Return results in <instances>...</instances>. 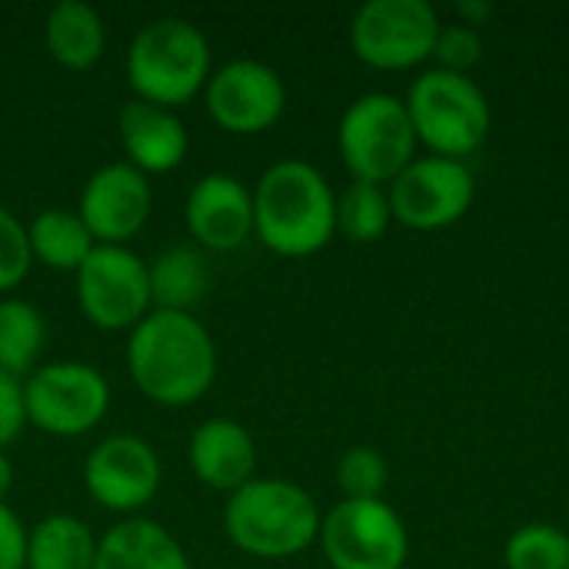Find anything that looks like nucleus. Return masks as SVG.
<instances>
[{"label":"nucleus","mask_w":569,"mask_h":569,"mask_svg":"<svg viewBox=\"0 0 569 569\" xmlns=\"http://www.w3.org/2000/svg\"><path fill=\"white\" fill-rule=\"evenodd\" d=\"M127 373L147 400L180 410L213 387L217 343L193 313L150 310L130 330Z\"/></svg>","instance_id":"nucleus-1"},{"label":"nucleus","mask_w":569,"mask_h":569,"mask_svg":"<svg viewBox=\"0 0 569 569\" xmlns=\"http://www.w3.org/2000/svg\"><path fill=\"white\" fill-rule=\"evenodd\" d=\"M253 233L277 257H313L337 233V197L307 160H277L253 187Z\"/></svg>","instance_id":"nucleus-2"},{"label":"nucleus","mask_w":569,"mask_h":569,"mask_svg":"<svg viewBox=\"0 0 569 569\" xmlns=\"http://www.w3.org/2000/svg\"><path fill=\"white\" fill-rule=\"evenodd\" d=\"M320 520L313 497L280 477H253L223 507L227 540L257 560H290L310 550L320 537Z\"/></svg>","instance_id":"nucleus-3"},{"label":"nucleus","mask_w":569,"mask_h":569,"mask_svg":"<svg viewBox=\"0 0 569 569\" xmlns=\"http://www.w3.org/2000/svg\"><path fill=\"white\" fill-rule=\"evenodd\" d=\"M123 67L137 100L173 110L207 87L213 53L197 23L183 17H160L137 30Z\"/></svg>","instance_id":"nucleus-4"},{"label":"nucleus","mask_w":569,"mask_h":569,"mask_svg":"<svg viewBox=\"0 0 569 569\" xmlns=\"http://www.w3.org/2000/svg\"><path fill=\"white\" fill-rule=\"evenodd\" d=\"M403 103L417 130V140L427 143L433 157L463 163L490 137V103L483 90L463 73L433 67L410 83Z\"/></svg>","instance_id":"nucleus-5"},{"label":"nucleus","mask_w":569,"mask_h":569,"mask_svg":"<svg viewBox=\"0 0 569 569\" xmlns=\"http://www.w3.org/2000/svg\"><path fill=\"white\" fill-rule=\"evenodd\" d=\"M417 143L407 103L393 93L357 97L337 127L343 167L360 183L390 187L417 160Z\"/></svg>","instance_id":"nucleus-6"},{"label":"nucleus","mask_w":569,"mask_h":569,"mask_svg":"<svg viewBox=\"0 0 569 569\" xmlns=\"http://www.w3.org/2000/svg\"><path fill=\"white\" fill-rule=\"evenodd\" d=\"M27 423L47 437L73 440L97 430L110 410L107 377L80 360H53L23 380Z\"/></svg>","instance_id":"nucleus-7"},{"label":"nucleus","mask_w":569,"mask_h":569,"mask_svg":"<svg viewBox=\"0 0 569 569\" xmlns=\"http://www.w3.org/2000/svg\"><path fill=\"white\" fill-rule=\"evenodd\" d=\"M333 569H403L410 537L387 500H340L317 537Z\"/></svg>","instance_id":"nucleus-8"},{"label":"nucleus","mask_w":569,"mask_h":569,"mask_svg":"<svg viewBox=\"0 0 569 569\" xmlns=\"http://www.w3.org/2000/svg\"><path fill=\"white\" fill-rule=\"evenodd\" d=\"M440 17L427 0H370L350 20V47L373 70H410L433 57Z\"/></svg>","instance_id":"nucleus-9"},{"label":"nucleus","mask_w":569,"mask_h":569,"mask_svg":"<svg viewBox=\"0 0 569 569\" xmlns=\"http://www.w3.org/2000/svg\"><path fill=\"white\" fill-rule=\"evenodd\" d=\"M77 303L97 330H133L153 310L147 263L130 247L97 243L77 270Z\"/></svg>","instance_id":"nucleus-10"},{"label":"nucleus","mask_w":569,"mask_h":569,"mask_svg":"<svg viewBox=\"0 0 569 569\" xmlns=\"http://www.w3.org/2000/svg\"><path fill=\"white\" fill-rule=\"evenodd\" d=\"M393 220L410 230H443L467 217L477 197V180L467 163L447 157H417L390 187Z\"/></svg>","instance_id":"nucleus-11"},{"label":"nucleus","mask_w":569,"mask_h":569,"mask_svg":"<svg viewBox=\"0 0 569 569\" xmlns=\"http://www.w3.org/2000/svg\"><path fill=\"white\" fill-rule=\"evenodd\" d=\"M163 483L157 450L133 433H110L83 460V487L90 500L110 513L137 517L153 503Z\"/></svg>","instance_id":"nucleus-12"},{"label":"nucleus","mask_w":569,"mask_h":569,"mask_svg":"<svg viewBox=\"0 0 569 569\" xmlns=\"http://www.w3.org/2000/svg\"><path fill=\"white\" fill-rule=\"evenodd\" d=\"M203 103L210 120L227 133H263L287 110L283 77L263 60H227L217 67L203 87Z\"/></svg>","instance_id":"nucleus-13"},{"label":"nucleus","mask_w":569,"mask_h":569,"mask_svg":"<svg viewBox=\"0 0 569 569\" xmlns=\"http://www.w3.org/2000/svg\"><path fill=\"white\" fill-rule=\"evenodd\" d=\"M153 210V190L150 180L133 170L127 160L107 163L90 173V180L80 190L77 217L87 223L90 237L100 247H127Z\"/></svg>","instance_id":"nucleus-14"},{"label":"nucleus","mask_w":569,"mask_h":569,"mask_svg":"<svg viewBox=\"0 0 569 569\" xmlns=\"http://www.w3.org/2000/svg\"><path fill=\"white\" fill-rule=\"evenodd\" d=\"M183 220L203 250L230 253L253 233V190L233 173H207L190 187Z\"/></svg>","instance_id":"nucleus-15"},{"label":"nucleus","mask_w":569,"mask_h":569,"mask_svg":"<svg viewBox=\"0 0 569 569\" xmlns=\"http://www.w3.org/2000/svg\"><path fill=\"white\" fill-rule=\"evenodd\" d=\"M193 477L220 493H237L257 477V443L240 420L213 417L203 420L187 443Z\"/></svg>","instance_id":"nucleus-16"},{"label":"nucleus","mask_w":569,"mask_h":569,"mask_svg":"<svg viewBox=\"0 0 569 569\" xmlns=\"http://www.w3.org/2000/svg\"><path fill=\"white\" fill-rule=\"evenodd\" d=\"M120 143L127 153V163L140 170L143 177L150 173H173L190 150V133L183 120L157 103L147 100H130L123 103L117 117Z\"/></svg>","instance_id":"nucleus-17"},{"label":"nucleus","mask_w":569,"mask_h":569,"mask_svg":"<svg viewBox=\"0 0 569 569\" xmlns=\"http://www.w3.org/2000/svg\"><path fill=\"white\" fill-rule=\"evenodd\" d=\"M93 569H193L180 540L147 517H127L97 543Z\"/></svg>","instance_id":"nucleus-18"},{"label":"nucleus","mask_w":569,"mask_h":569,"mask_svg":"<svg viewBox=\"0 0 569 569\" xmlns=\"http://www.w3.org/2000/svg\"><path fill=\"white\" fill-rule=\"evenodd\" d=\"M43 47L67 70H90L107 47V27L97 7L83 0H60L47 10Z\"/></svg>","instance_id":"nucleus-19"},{"label":"nucleus","mask_w":569,"mask_h":569,"mask_svg":"<svg viewBox=\"0 0 569 569\" xmlns=\"http://www.w3.org/2000/svg\"><path fill=\"white\" fill-rule=\"evenodd\" d=\"M93 530L70 513H50L27 530V569H93Z\"/></svg>","instance_id":"nucleus-20"},{"label":"nucleus","mask_w":569,"mask_h":569,"mask_svg":"<svg viewBox=\"0 0 569 569\" xmlns=\"http://www.w3.org/2000/svg\"><path fill=\"white\" fill-rule=\"evenodd\" d=\"M150 277V300L153 310H173L190 313L210 287V270L200 250L193 247H170L157 253L153 263H147Z\"/></svg>","instance_id":"nucleus-21"},{"label":"nucleus","mask_w":569,"mask_h":569,"mask_svg":"<svg viewBox=\"0 0 569 569\" xmlns=\"http://www.w3.org/2000/svg\"><path fill=\"white\" fill-rule=\"evenodd\" d=\"M27 237H30L33 260L50 270H60V273H77L97 247V240L90 237V230L77 217V210H60V207L40 210L30 220Z\"/></svg>","instance_id":"nucleus-22"},{"label":"nucleus","mask_w":569,"mask_h":569,"mask_svg":"<svg viewBox=\"0 0 569 569\" xmlns=\"http://www.w3.org/2000/svg\"><path fill=\"white\" fill-rule=\"evenodd\" d=\"M43 347H47L43 313L20 297H0V373L13 380H27L37 370Z\"/></svg>","instance_id":"nucleus-23"},{"label":"nucleus","mask_w":569,"mask_h":569,"mask_svg":"<svg viewBox=\"0 0 569 569\" xmlns=\"http://www.w3.org/2000/svg\"><path fill=\"white\" fill-rule=\"evenodd\" d=\"M393 223L387 187L350 180V187L337 197V230L353 243H377Z\"/></svg>","instance_id":"nucleus-24"},{"label":"nucleus","mask_w":569,"mask_h":569,"mask_svg":"<svg viewBox=\"0 0 569 569\" xmlns=\"http://www.w3.org/2000/svg\"><path fill=\"white\" fill-rule=\"evenodd\" d=\"M507 569H569V533L553 523H527L503 547Z\"/></svg>","instance_id":"nucleus-25"},{"label":"nucleus","mask_w":569,"mask_h":569,"mask_svg":"<svg viewBox=\"0 0 569 569\" xmlns=\"http://www.w3.org/2000/svg\"><path fill=\"white\" fill-rule=\"evenodd\" d=\"M387 480L390 467L373 447H350L337 460V487L343 500H383Z\"/></svg>","instance_id":"nucleus-26"},{"label":"nucleus","mask_w":569,"mask_h":569,"mask_svg":"<svg viewBox=\"0 0 569 569\" xmlns=\"http://www.w3.org/2000/svg\"><path fill=\"white\" fill-rule=\"evenodd\" d=\"M33 267L27 227L0 203V293L17 290Z\"/></svg>","instance_id":"nucleus-27"},{"label":"nucleus","mask_w":569,"mask_h":569,"mask_svg":"<svg viewBox=\"0 0 569 569\" xmlns=\"http://www.w3.org/2000/svg\"><path fill=\"white\" fill-rule=\"evenodd\" d=\"M433 57H437L440 70H450V73H463L467 77V70H473L480 63V57H483V37H480L477 27H467V23L440 27Z\"/></svg>","instance_id":"nucleus-28"},{"label":"nucleus","mask_w":569,"mask_h":569,"mask_svg":"<svg viewBox=\"0 0 569 569\" xmlns=\"http://www.w3.org/2000/svg\"><path fill=\"white\" fill-rule=\"evenodd\" d=\"M27 427V410H23V380H13L0 373V450H7L20 430Z\"/></svg>","instance_id":"nucleus-29"},{"label":"nucleus","mask_w":569,"mask_h":569,"mask_svg":"<svg viewBox=\"0 0 569 569\" xmlns=\"http://www.w3.org/2000/svg\"><path fill=\"white\" fill-rule=\"evenodd\" d=\"M0 569H27V527L0 503Z\"/></svg>","instance_id":"nucleus-30"},{"label":"nucleus","mask_w":569,"mask_h":569,"mask_svg":"<svg viewBox=\"0 0 569 569\" xmlns=\"http://www.w3.org/2000/svg\"><path fill=\"white\" fill-rule=\"evenodd\" d=\"M457 13L463 17L467 27H480V20L490 17V7L487 3H457Z\"/></svg>","instance_id":"nucleus-31"},{"label":"nucleus","mask_w":569,"mask_h":569,"mask_svg":"<svg viewBox=\"0 0 569 569\" xmlns=\"http://www.w3.org/2000/svg\"><path fill=\"white\" fill-rule=\"evenodd\" d=\"M10 487H13V463H10V457L0 450V503H7Z\"/></svg>","instance_id":"nucleus-32"}]
</instances>
